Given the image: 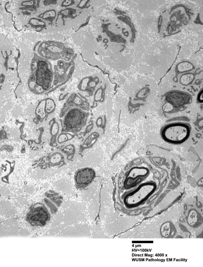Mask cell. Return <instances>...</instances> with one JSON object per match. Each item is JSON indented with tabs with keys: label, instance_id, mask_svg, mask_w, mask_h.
Segmentation results:
<instances>
[{
	"label": "cell",
	"instance_id": "52a82bcc",
	"mask_svg": "<svg viewBox=\"0 0 203 267\" xmlns=\"http://www.w3.org/2000/svg\"><path fill=\"white\" fill-rule=\"evenodd\" d=\"M194 66L188 62H182L178 64L177 67V71L179 73H184L192 70Z\"/></svg>",
	"mask_w": 203,
	"mask_h": 267
},
{
	"label": "cell",
	"instance_id": "9c48e42d",
	"mask_svg": "<svg viewBox=\"0 0 203 267\" xmlns=\"http://www.w3.org/2000/svg\"><path fill=\"white\" fill-rule=\"evenodd\" d=\"M46 101L43 100L39 104L36 110V114L39 115L41 118H44L46 116L45 110L46 109Z\"/></svg>",
	"mask_w": 203,
	"mask_h": 267
},
{
	"label": "cell",
	"instance_id": "e0dca14e",
	"mask_svg": "<svg viewBox=\"0 0 203 267\" xmlns=\"http://www.w3.org/2000/svg\"><path fill=\"white\" fill-rule=\"evenodd\" d=\"M203 90H202L200 92L198 96V101L200 103H202L203 102Z\"/></svg>",
	"mask_w": 203,
	"mask_h": 267
},
{
	"label": "cell",
	"instance_id": "7a4b0ae2",
	"mask_svg": "<svg viewBox=\"0 0 203 267\" xmlns=\"http://www.w3.org/2000/svg\"><path fill=\"white\" fill-rule=\"evenodd\" d=\"M190 129L183 123L170 124L164 127L161 131V137L168 143L179 144L185 142L190 136Z\"/></svg>",
	"mask_w": 203,
	"mask_h": 267
},
{
	"label": "cell",
	"instance_id": "d6986e66",
	"mask_svg": "<svg viewBox=\"0 0 203 267\" xmlns=\"http://www.w3.org/2000/svg\"><path fill=\"white\" fill-rule=\"evenodd\" d=\"M67 138H68L69 139H70L72 138V137L70 135L67 134Z\"/></svg>",
	"mask_w": 203,
	"mask_h": 267
},
{
	"label": "cell",
	"instance_id": "2e32d148",
	"mask_svg": "<svg viewBox=\"0 0 203 267\" xmlns=\"http://www.w3.org/2000/svg\"><path fill=\"white\" fill-rule=\"evenodd\" d=\"M35 90L37 93H41L44 91L43 88L40 86H36L35 87Z\"/></svg>",
	"mask_w": 203,
	"mask_h": 267
},
{
	"label": "cell",
	"instance_id": "7c38bea8",
	"mask_svg": "<svg viewBox=\"0 0 203 267\" xmlns=\"http://www.w3.org/2000/svg\"><path fill=\"white\" fill-rule=\"evenodd\" d=\"M162 109L165 112H171L173 110V106L169 103H167L164 105Z\"/></svg>",
	"mask_w": 203,
	"mask_h": 267
},
{
	"label": "cell",
	"instance_id": "5bb4252c",
	"mask_svg": "<svg viewBox=\"0 0 203 267\" xmlns=\"http://www.w3.org/2000/svg\"><path fill=\"white\" fill-rule=\"evenodd\" d=\"M59 130V125L57 123H54V125H53L52 133V134L53 135H54L55 134H56L57 132H58Z\"/></svg>",
	"mask_w": 203,
	"mask_h": 267
},
{
	"label": "cell",
	"instance_id": "5b68a950",
	"mask_svg": "<svg viewBox=\"0 0 203 267\" xmlns=\"http://www.w3.org/2000/svg\"><path fill=\"white\" fill-rule=\"evenodd\" d=\"M96 176L94 170L91 168H85L78 171L75 174V180L78 185L85 186L93 181Z\"/></svg>",
	"mask_w": 203,
	"mask_h": 267
},
{
	"label": "cell",
	"instance_id": "3957f363",
	"mask_svg": "<svg viewBox=\"0 0 203 267\" xmlns=\"http://www.w3.org/2000/svg\"><path fill=\"white\" fill-rule=\"evenodd\" d=\"M26 215V220L32 226H44L51 220V215L48 209L42 203L32 205Z\"/></svg>",
	"mask_w": 203,
	"mask_h": 267
},
{
	"label": "cell",
	"instance_id": "8fae6325",
	"mask_svg": "<svg viewBox=\"0 0 203 267\" xmlns=\"http://www.w3.org/2000/svg\"><path fill=\"white\" fill-rule=\"evenodd\" d=\"M45 202L47 206L50 208L51 212L52 214H55L57 213V211H58V209L54 204L48 200H45Z\"/></svg>",
	"mask_w": 203,
	"mask_h": 267
},
{
	"label": "cell",
	"instance_id": "277c9868",
	"mask_svg": "<svg viewBox=\"0 0 203 267\" xmlns=\"http://www.w3.org/2000/svg\"><path fill=\"white\" fill-rule=\"evenodd\" d=\"M149 173L148 168L145 167H134L127 174L124 186L127 189L132 188L141 182L142 178L147 177Z\"/></svg>",
	"mask_w": 203,
	"mask_h": 267
},
{
	"label": "cell",
	"instance_id": "8992f818",
	"mask_svg": "<svg viewBox=\"0 0 203 267\" xmlns=\"http://www.w3.org/2000/svg\"><path fill=\"white\" fill-rule=\"evenodd\" d=\"M166 100L175 108H180L189 102L190 96L183 92L173 91L168 93Z\"/></svg>",
	"mask_w": 203,
	"mask_h": 267
},
{
	"label": "cell",
	"instance_id": "9a60e30c",
	"mask_svg": "<svg viewBox=\"0 0 203 267\" xmlns=\"http://www.w3.org/2000/svg\"><path fill=\"white\" fill-rule=\"evenodd\" d=\"M67 139V135H62L59 137L58 141L59 143H61L66 141Z\"/></svg>",
	"mask_w": 203,
	"mask_h": 267
},
{
	"label": "cell",
	"instance_id": "ba28073f",
	"mask_svg": "<svg viewBox=\"0 0 203 267\" xmlns=\"http://www.w3.org/2000/svg\"><path fill=\"white\" fill-rule=\"evenodd\" d=\"M194 75L192 73H186L181 76L180 82L182 85H187L193 81Z\"/></svg>",
	"mask_w": 203,
	"mask_h": 267
},
{
	"label": "cell",
	"instance_id": "ac0fdd59",
	"mask_svg": "<svg viewBox=\"0 0 203 267\" xmlns=\"http://www.w3.org/2000/svg\"><path fill=\"white\" fill-rule=\"evenodd\" d=\"M36 85V84L34 81L30 82L29 83V85L30 88L32 89H34Z\"/></svg>",
	"mask_w": 203,
	"mask_h": 267
},
{
	"label": "cell",
	"instance_id": "6da1fadb",
	"mask_svg": "<svg viewBox=\"0 0 203 267\" xmlns=\"http://www.w3.org/2000/svg\"><path fill=\"white\" fill-rule=\"evenodd\" d=\"M157 188L155 182L150 181L143 183L125 196V204L129 207L139 206L148 200Z\"/></svg>",
	"mask_w": 203,
	"mask_h": 267
},
{
	"label": "cell",
	"instance_id": "30bf717a",
	"mask_svg": "<svg viewBox=\"0 0 203 267\" xmlns=\"http://www.w3.org/2000/svg\"><path fill=\"white\" fill-rule=\"evenodd\" d=\"M46 110L48 113L52 112L54 109L55 106L54 102L52 99H48L46 101Z\"/></svg>",
	"mask_w": 203,
	"mask_h": 267
},
{
	"label": "cell",
	"instance_id": "4fadbf2b",
	"mask_svg": "<svg viewBox=\"0 0 203 267\" xmlns=\"http://www.w3.org/2000/svg\"><path fill=\"white\" fill-rule=\"evenodd\" d=\"M61 156L59 154H57L51 158V161L53 164L59 163L61 159Z\"/></svg>",
	"mask_w": 203,
	"mask_h": 267
}]
</instances>
